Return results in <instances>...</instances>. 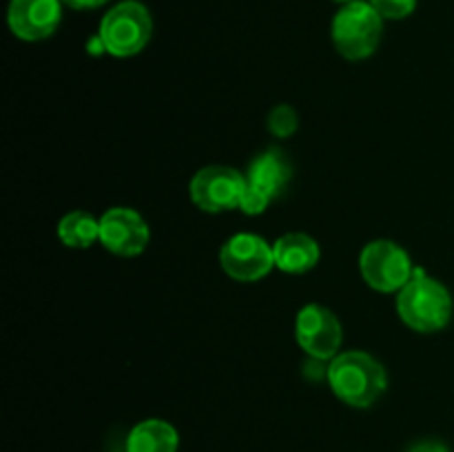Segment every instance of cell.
I'll use <instances>...</instances> for the list:
<instances>
[{
  "label": "cell",
  "mask_w": 454,
  "mask_h": 452,
  "mask_svg": "<svg viewBox=\"0 0 454 452\" xmlns=\"http://www.w3.org/2000/svg\"><path fill=\"white\" fill-rule=\"evenodd\" d=\"M326 377L333 393L353 408L372 406L388 386L384 366L364 350L337 355L328 366Z\"/></svg>",
  "instance_id": "cell-1"
},
{
  "label": "cell",
  "mask_w": 454,
  "mask_h": 452,
  "mask_svg": "<svg viewBox=\"0 0 454 452\" xmlns=\"http://www.w3.org/2000/svg\"><path fill=\"white\" fill-rule=\"evenodd\" d=\"M408 452H450V450L439 441H421L417 443V446H412Z\"/></svg>",
  "instance_id": "cell-19"
},
{
  "label": "cell",
  "mask_w": 454,
  "mask_h": 452,
  "mask_svg": "<svg viewBox=\"0 0 454 452\" xmlns=\"http://www.w3.org/2000/svg\"><path fill=\"white\" fill-rule=\"evenodd\" d=\"M58 238L69 248H89L100 239V220L87 211H71L58 224Z\"/></svg>",
  "instance_id": "cell-14"
},
{
  "label": "cell",
  "mask_w": 454,
  "mask_h": 452,
  "mask_svg": "<svg viewBox=\"0 0 454 452\" xmlns=\"http://www.w3.org/2000/svg\"><path fill=\"white\" fill-rule=\"evenodd\" d=\"M109 0H62V4L75 9V12H87V9H98L106 4Z\"/></svg>",
  "instance_id": "cell-18"
},
{
  "label": "cell",
  "mask_w": 454,
  "mask_h": 452,
  "mask_svg": "<svg viewBox=\"0 0 454 452\" xmlns=\"http://www.w3.org/2000/svg\"><path fill=\"white\" fill-rule=\"evenodd\" d=\"M149 224L137 211L114 207L100 217V242L106 251L120 257H136L149 244Z\"/></svg>",
  "instance_id": "cell-9"
},
{
  "label": "cell",
  "mask_w": 454,
  "mask_h": 452,
  "mask_svg": "<svg viewBox=\"0 0 454 452\" xmlns=\"http://www.w3.org/2000/svg\"><path fill=\"white\" fill-rule=\"evenodd\" d=\"M269 131L278 137H288L297 131V113L293 106L278 105L269 115Z\"/></svg>",
  "instance_id": "cell-15"
},
{
  "label": "cell",
  "mask_w": 454,
  "mask_h": 452,
  "mask_svg": "<svg viewBox=\"0 0 454 452\" xmlns=\"http://www.w3.org/2000/svg\"><path fill=\"white\" fill-rule=\"evenodd\" d=\"M384 18L371 3L353 0L335 13L331 25V38L337 51L346 60H364L380 47Z\"/></svg>",
  "instance_id": "cell-3"
},
{
  "label": "cell",
  "mask_w": 454,
  "mask_h": 452,
  "mask_svg": "<svg viewBox=\"0 0 454 452\" xmlns=\"http://www.w3.org/2000/svg\"><path fill=\"white\" fill-rule=\"evenodd\" d=\"M177 448L180 434L164 419L140 421L127 437V452H177Z\"/></svg>",
  "instance_id": "cell-13"
},
{
  "label": "cell",
  "mask_w": 454,
  "mask_h": 452,
  "mask_svg": "<svg viewBox=\"0 0 454 452\" xmlns=\"http://www.w3.org/2000/svg\"><path fill=\"white\" fill-rule=\"evenodd\" d=\"M275 266L288 275H301L319 261V244L306 233H286L273 246Z\"/></svg>",
  "instance_id": "cell-12"
},
{
  "label": "cell",
  "mask_w": 454,
  "mask_h": 452,
  "mask_svg": "<svg viewBox=\"0 0 454 452\" xmlns=\"http://www.w3.org/2000/svg\"><path fill=\"white\" fill-rule=\"evenodd\" d=\"M397 313L402 322L412 331H442L452 317L450 291L442 282L426 275L424 269H415L411 282L399 291Z\"/></svg>",
  "instance_id": "cell-2"
},
{
  "label": "cell",
  "mask_w": 454,
  "mask_h": 452,
  "mask_svg": "<svg viewBox=\"0 0 454 452\" xmlns=\"http://www.w3.org/2000/svg\"><path fill=\"white\" fill-rule=\"evenodd\" d=\"M291 175L293 167L286 155L278 149H269L253 160L251 167H248L247 182L248 186L264 193L269 199H275L286 189V184L291 182Z\"/></svg>",
  "instance_id": "cell-11"
},
{
  "label": "cell",
  "mask_w": 454,
  "mask_h": 452,
  "mask_svg": "<svg viewBox=\"0 0 454 452\" xmlns=\"http://www.w3.org/2000/svg\"><path fill=\"white\" fill-rule=\"evenodd\" d=\"M295 339L317 362L335 359L341 346V323L326 306L309 304L297 313Z\"/></svg>",
  "instance_id": "cell-8"
},
{
  "label": "cell",
  "mask_w": 454,
  "mask_h": 452,
  "mask_svg": "<svg viewBox=\"0 0 454 452\" xmlns=\"http://www.w3.org/2000/svg\"><path fill=\"white\" fill-rule=\"evenodd\" d=\"M247 191V175L231 167H204L189 184L191 202L204 213H224L239 208Z\"/></svg>",
  "instance_id": "cell-6"
},
{
  "label": "cell",
  "mask_w": 454,
  "mask_h": 452,
  "mask_svg": "<svg viewBox=\"0 0 454 452\" xmlns=\"http://www.w3.org/2000/svg\"><path fill=\"white\" fill-rule=\"evenodd\" d=\"M337 3H344L346 4V3H353V0H337Z\"/></svg>",
  "instance_id": "cell-20"
},
{
  "label": "cell",
  "mask_w": 454,
  "mask_h": 452,
  "mask_svg": "<svg viewBox=\"0 0 454 452\" xmlns=\"http://www.w3.org/2000/svg\"><path fill=\"white\" fill-rule=\"evenodd\" d=\"M60 20L62 0H12L7 9L9 29L27 43L53 35Z\"/></svg>",
  "instance_id": "cell-10"
},
{
  "label": "cell",
  "mask_w": 454,
  "mask_h": 452,
  "mask_svg": "<svg viewBox=\"0 0 454 452\" xmlns=\"http://www.w3.org/2000/svg\"><path fill=\"white\" fill-rule=\"evenodd\" d=\"M359 270L364 282L380 292L402 291L415 273L411 255L390 239H375L366 244L359 255Z\"/></svg>",
  "instance_id": "cell-5"
},
{
  "label": "cell",
  "mask_w": 454,
  "mask_h": 452,
  "mask_svg": "<svg viewBox=\"0 0 454 452\" xmlns=\"http://www.w3.org/2000/svg\"><path fill=\"white\" fill-rule=\"evenodd\" d=\"M269 204H270V199L266 198L264 193H260L257 189L248 186V182H247V191H244L239 208H242L247 215H260V213L266 211V207H269Z\"/></svg>",
  "instance_id": "cell-17"
},
{
  "label": "cell",
  "mask_w": 454,
  "mask_h": 452,
  "mask_svg": "<svg viewBox=\"0 0 454 452\" xmlns=\"http://www.w3.org/2000/svg\"><path fill=\"white\" fill-rule=\"evenodd\" d=\"M153 20L149 9L137 0H124L105 13L98 29L102 47L115 58H131L149 44Z\"/></svg>",
  "instance_id": "cell-4"
},
{
  "label": "cell",
  "mask_w": 454,
  "mask_h": 452,
  "mask_svg": "<svg viewBox=\"0 0 454 452\" xmlns=\"http://www.w3.org/2000/svg\"><path fill=\"white\" fill-rule=\"evenodd\" d=\"M384 20H402L408 18L417 7V0H368Z\"/></svg>",
  "instance_id": "cell-16"
},
{
  "label": "cell",
  "mask_w": 454,
  "mask_h": 452,
  "mask_svg": "<svg viewBox=\"0 0 454 452\" xmlns=\"http://www.w3.org/2000/svg\"><path fill=\"white\" fill-rule=\"evenodd\" d=\"M220 264L235 282H257L273 270V246L260 235L238 233L222 246Z\"/></svg>",
  "instance_id": "cell-7"
}]
</instances>
